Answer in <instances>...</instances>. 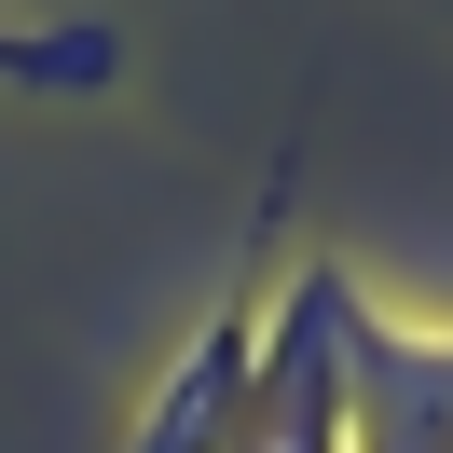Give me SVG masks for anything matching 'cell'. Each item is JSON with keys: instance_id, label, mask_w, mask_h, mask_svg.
<instances>
[{"instance_id": "cell-1", "label": "cell", "mask_w": 453, "mask_h": 453, "mask_svg": "<svg viewBox=\"0 0 453 453\" xmlns=\"http://www.w3.org/2000/svg\"><path fill=\"white\" fill-rule=\"evenodd\" d=\"M330 343H343V371H357L343 398L371 412V453H453V343H440V357H426V343H398L357 288H343Z\"/></svg>"}]
</instances>
